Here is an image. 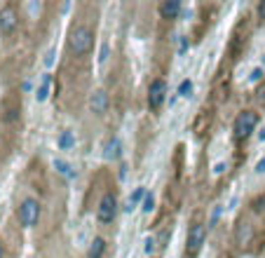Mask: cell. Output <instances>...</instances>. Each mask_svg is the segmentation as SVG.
<instances>
[{
	"label": "cell",
	"instance_id": "7402d4cb",
	"mask_svg": "<svg viewBox=\"0 0 265 258\" xmlns=\"http://www.w3.org/2000/svg\"><path fill=\"white\" fill-rule=\"evenodd\" d=\"M190 50V43H188L186 36H178V54H186Z\"/></svg>",
	"mask_w": 265,
	"mask_h": 258
},
{
	"label": "cell",
	"instance_id": "4fadbf2b",
	"mask_svg": "<svg viewBox=\"0 0 265 258\" xmlns=\"http://www.w3.org/2000/svg\"><path fill=\"white\" fill-rule=\"evenodd\" d=\"M159 14L164 19H174L181 14V2L178 0H164L162 5H159Z\"/></svg>",
	"mask_w": 265,
	"mask_h": 258
},
{
	"label": "cell",
	"instance_id": "2e32d148",
	"mask_svg": "<svg viewBox=\"0 0 265 258\" xmlns=\"http://www.w3.org/2000/svg\"><path fill=\"white\" fill-rule=\"evenodd\" d=\"M104 251H106V242H104V237H94V240L89 242V249H87L89 258H101L104 256Z\"/></svg>",
	"mask_w": 265,
	"mask_h": 258
},
{
	"label": "cell",
	"instance_id": "277c9868",
	"mask_svg": "<svg viewBox=\"0 0 265 258\" xmlns=\"http://www.w3.org/2000/svg\"><path fill=\"white\" fill-rule=\"evenodd\" d=\"M256 125H258V117L254 110L239 113L237 120H235V136H237V139H247L249 134L256 129Z\"/></svg>",
	"mask_w": 265,
	"mask_h": 258
},
{
	"label": "cell",
	"instance_id": "8992f818",
	"mask_svg": "<svg viewBox=\"0 0 265 258\" xmlns=\"http://www.w3.org/2000/svg\"><path fill=\"white\" fill-rule=\"evenodd\" d=\"M167 99V82L164 80H153L151 82V89H148V106L153 110H158Z\"/></svg>",
	"mask_w": 265,
	"mask_h": 258
},
{
	"label": "cell",
	"instance_id": "30bf717a",
	"mask_svg": "<svg viewBox=\"0 0 265 258\" xmlns=\"http://www.w3.org/2000/svg\"><path fill=\"white\" fill-rule=\"evenodd\" d=\"M106 106H108V94L104 92V89H97V92L92 94V99H89V108H92V113L101 115V113L106 110Z\"/></svg>",
	"mask_w": 265,
	"mask_h": 258
},
{
	"label": "cell",
	"instance_id": "52a82bcc",
	"mask_svg": "<svg viewBox=\"0 0 265 258\" xmlns=\"http://www.w3.org/2000/svg\"><path fill=\"white\" fill-rule=\"evenodd\" d=\"M17 24H19V17H17V9L14 7H2L0 9V33H12L14 28H17Z\"/></svg>",
	"mask_w": 265,
	"mask_h": 258
},
{
	"label": "cell",
	"instance_id": "83f0119b",
	"mask_svg": "<svg viewBox=\"0 0 265 258\" xmlns=\"http://www.w3.org/2000/svg\"><path fill=\"white\" fill-rule=\"evenodd\" d=\"M0 221H2V206H0Z\"/></svg>",
	"mask_w": 265,
	"mask_h": 258
},
{
	"label": "cell",
	"instance_id": "ac0fdd59",
	"mask_svg": "<svg viewBox=\"0 0 265 258\" xmlns=\"http://www.w3.org/2000/svg\"><path fill=\"white\" fill-rule=\"evenodd\" d=\"M108 56H110V45L101 43V50H99V66H101V68L108 63Z\"/></svg>",
	"mask_w": 265,
	"mask_h": 258
},
{
	"label": "cell",
	"instance_id": "8fae6325",
	"mask_svg": "<svg viewBox=\"0 0 265 258\" xmlns=\"http://www.w3.org/2000/svg\"><path fill=\"white\" fill-rule=\"evenodd\" d=\"M251 237H254V228H251V223L247 221H239L237 223V232H235V240H237V244H249L251 242Z\"/></svg>",
	"mask_w": 265,
	"mask_h": 258
},
{
	"label": "cell",
	"instance_id": "7c38bea8",
	"mask_svg": "<svg viewBox=\"0 0 265 258\" xmlns=\"http://www.w3.org/2000/svg\"><path fill=\"white\" fill-rule=\"evenodd\" d=\"M146 195H148V193H146V188H143V186L134 188V193L129 195V200H127V206H124V211H127V214H132V211L136 209V206L143 205V200H146Z\"/></svg>",
	"mask_w": 265,
	"mask_h": 258
},
{
	"label": "cell",
	"instance_id": "ba28073f",
	"mask_svg": "<svg viewBox=\"0 0 265 258\" xmlns=\"http://www.w3.org/2000/svg\"><path fill=\"white\" fill-rule=\"evenodd\" d=\"M120 155H122V141H120V136L108 139L106 146H104V160H108V162L120 160Z\"/></svg>",
	"mask_w": 265,
	"mask_h": 258
},
{
	"label": "cell",
	"instance_id": "f1b7e54d",
	"mask_svg": "<svg viewBox=\"0 0 265 258\" xmlns=\"http://www.w3.org/2000/svg\"><path fill=\"white\" fill-rule=\"evenodd\" d=\"M261 68H263V71H265V56H263V66H261Z\"/></svg>",
	"mask_w": 265,
	"mask_h": 258
},
{
	"label": "cell",
	"instance_id": "484cf974",
	"mask_svg": "<svg viewBox=\"0 0 265 258\" xmlns=\"http://www.w3.org/2000/svg\"><path fill=\"white\" fill-rule=\"evenodd\" d=\"M258 14H261V17L265 19V0H263V2H261V5H258Z\"/></svg>",
	"mask_w": 265,
	"mask_h": 258
},
{
	"label": "cell",
	"instance_id": "6da1fadb",
	"mask_svg": "<svg viewBox=\"0 0 265 258\" xmlns=\"http://www.w3.org/2000/svg\"><path fill=\"white\" fill-rule=\"evenodd\" d=\"M92 43H94V36L87 26H75L71 31V50L75 54H87L92 50Z\"/></svg>",
	"mask_w": 265,
	"mask_h": 258
},
{
	"label": "cell",
	"instance_id": "9c48e42d",
	"mask_svg": "<svg viewBox=\"0 0 265 258\" xmlns=\"http://www.w3.org/2000/svg\"><path fill=\"white\" fill-rule=\"evenodd\" d=\"M50 92H52V75L45 73L43 78H40V82H38V87H36V101L38 103H45V101L50 99Z\"/></svg>",
	"mask_w": 265,
	"mask_h": 258
},
{
	"label": "cell",
	"instance_id": "7a4b0ae2",
	"mask_svg": "<svg viewBox=\"0 0 265 258\" xmlns=\"http://www.w3.org/2000/svg\"><path fill=\"white\" fill-rule=\"evenodd\" d=\"M40 218V205H38L33 197H28L24 200L21 205H19V223L24 225V228H33Z\"/></svg>",
	"mask_w": 265,
	"mask_h": 258
},
{
	"label": "cell",
	"instance_id": "5b68a950",
	"mask_svg": "<svg viewBox=\"0 0 265 258\" xmlns=\"http://www.w3.org/2000/svg\"><path fill=\"white\" fill-rule=\"evenodd\" d=\"M204 240H207V230H204V225L195 223L193 228L188 230V244H186V254H188V256H197V254H200V249H202Z\"/></svg>",
	"mask_w": 265,
	"mask_h": 258
},
{
	"label": "cell",
	"instance_id": "3957f363",
	"mask_svg": "<svg viewBox=\"0 0 265 258\" xmlns=\"http://www.w3.org/2000/svg\"><path fill=\"white\" fill-rule=\"evenodd\" d=\"M115 216H117V200H115L113 193H106L99 202V209H97V218L99 223H113Z\"/></svg>",
	"mask_w": 265,
	"mask_h": 258
},
{
	"label": "cell",
	"instance_id": "603a6c76",
	"mask_svg": "<svg viewBox=\"0 0 265 258\" xmlns=\"http://www.w3.org/2000/svg\"><path fill=\"white\" fill-rule=\"evenodd\" d=\"M228 162H216V164H213V176H221L223 171H228Z\"/></svg>",
	"mask_w": 265,
	"mask_h": 258
},
{
	"label": "cell",
	"instance_id": "cb8c5ba5",
	"mask_svg": "<svg viewBox=\"0 0 265 258\" xmlns=\"http://www.w3.org/2000/svg\"><path fill=\"white\" fill-rule=\"evenodd\" d=\"M263 75H265L263 68H254V71L249 73V82H258L261 78H263Z\"/></svg>",
	"mask_w": 265,
	"mask_h": 258
},
{
	"label": "cell",
	"instance_id": "ffe728a7",
	"mask_svg": "<svg viewBox=\"0 0 265 258\" xmlns=\"http://www.w3.org/2000/svg\"><path fill=\"white\" fill-rule=\"evenodd\" d=\"M54 61H56V47H50V50L45 52V59H43L45 68H52Z\"/></svg>",
	"mask_w": 265,
	"mask_h": 258
},
{
	"label": "cell",
	"instance_id": "d6986e66",
	"mask_svg": "<svg viewBox=\"0 0 265 258\" xmlns=\"http://www.w3.org/2000/svg\"><path fill=\"white\" fill-rule=\"evenodd\" d=\"M143 251H146V256H153V254L158 251V237H146V242H143Z\"/></svg>",
	"mask_w": 265,
	"mask_h": 258
},
{
	"label": "cell",
	"instance_id": "44dd1931",
	"mask_svg": "<svg viewBox=\"0 0 265 258\" xmlns=\"http://www.w3.org/2000/svg\"><path fill=\"white\" fill-rule=\"evenodd\" d=\"M153 209H155V195H153V193H148V195H146V200H143V205H141V211H143V214H151Z\"/></svg>",
	"mask_w": 265,
	"mask_h": 258
},
{
	"label": "cell",
	"instance_id": "f546056e",
	"mask_svg": "<svg viewBox=\"0 0 265 258\" xmlns=\"http://www.w3.org/2000/svg\"><path fill=\"white\" fill-rule=\"evenodd\" d=\"M0 258H2V244H0Z\"/></svg>",
	"mask_w": 265,
	"mask_h": 258
},
{
	"label": "cell",
	"instance_id": "d4e9b609",
	"mask_svg": "<svg viewBox=\"0 0 265 258\" xmlns=\"http://www.w3.org/2000/svg\"><path fill=\"white\" fill-rule=\"evenodd\" d=\"M256 174L258 176H263L265 174V157H261V160L256 162Z\"/></svg>",
	"mask_w": 265,
	"mask_h": 258
},
{
	"label": "cell",
	"instance_id": "9a60e30c",
	"mask_svg": "<svg viewBox=\"0 0 265 258\" xmlns=\"http://www.w3.org/2000/svg\"><path fill=\"white\" fill-rule=\"evenodd\" d=\"M56 146H59V151H71L73 146H75V134L71 129H63L59 134V139H56Z\"/></svg>",
	"mask_w": 265,
	"mask_h": 258
},
{
	"label": "cell",
	"instance_id": "e0dca14e",
	"mask_svg": "<svg viewBox=\"0 0 265 258\" xmlns=\"http://www.w3.org/2000/svg\"><path fill=\"white\" fill-rule=\"evenodd\" d=\"M193 89H195V85H193V80L190 78H186V80H181V85H178V97H190L193 94Z\"/></svg>",
	"mask_w": 265,
	"mask_h": 258
},
{
	"label": "cell",
	"instance_id": "5bb4252c",
	"mask_svg": "<svg viewBox=\"0 0 265 258\" xmlns=\"http://www.w3.org/2000/svg\"><path fill=\"white\" fill-rule=\"evenodd\" d=\"M54 169L59 171L61 176H66L68 181H73V178H78V171H75V167H73L71 162L61 160V157H56V160H54Z\"/></svg>",
	"mask_w": 265,
	"mask_h": 258
},
{
	"label": "cell",
	"instance_id": "4316f807",
	"mask_svg": "<svg viewBox=\"0 0 265 258\" xmlns=\"http://www.w3.org/2000/svg\"><path fill=\"white\" fill-rule=\"evenodd\" d=\"M258 141H261V143H265V125H263V129L258 132Z\"/></svg>",
	"mask_w": 265,
	"mask_h": 258
}]
</instances>
